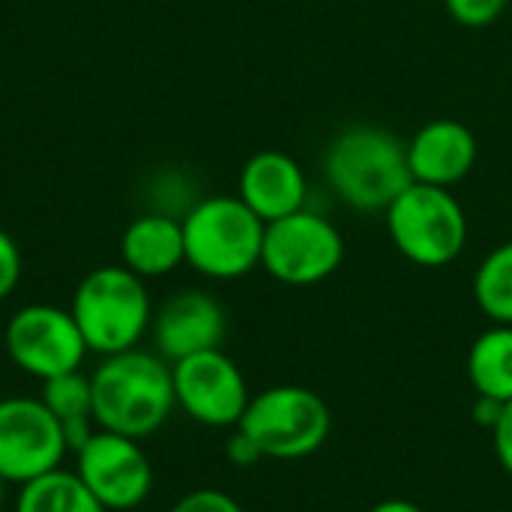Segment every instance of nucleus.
<instances>
[{"label": "nucleus", "mask_w": 512, "mask_h": 512, "mask_svg": "<svg viewBox=\"0 0 512 512\" xmlns=\"http://www.w3.org/2000/svg\"><path fill=\"white\" fill-rule=\"evenodd\" d=\"M225 459L234 468H255L264 459V453L258 450V444L243 429H234L231 438H228V444H225Z\"/></svg>", "instance_id": "obj_23"}, {"label": "nucleus", "mask_w": 512, "mask_h": 512, "mask_svg": "<svg viewBox=\"0 0 512 512\" xmlns=\"http://www.w3.org/2000/svg\"><path fill=\"white\" fill-rule=\"evenodd\" d=\"M225 333H228V315L222 303L201 288H186L171 294L153 312V324H150L153 351L168 363L222 348Z\"/></svg>", "instance_id": "obj_12"}, {"label": "nucleus", "mask_w": 512, "mask_h": 512, "mask_svg": "<svg viewBox=\"0 0 512 512\" xmlns=\"http://www.w3.org/2000/svg\"><path fill=\"white\" fill-rule=\"evenodd\" d=\"M309 192L303 165L282 150H261L249 156L237 177V198L264 222H276L309 207Z\"/></svg>", "instance_id": "obj_14"}, {"label": "nucleus", "mask_w": 512, "mask_h": 512, "mask_svg": "<svg viewBox=\"0 0 512 512\" xmlns=\"http://www.w3.org/2000/svg\"><path fill=\"white\" fill-rule=\"evenodd\" d=\"M180 222L186 264L195 273L216 282H231L261 267L267 222L255 216L237 195L198 198Z\"/></svg>", "instance_id": "obj_4"}, {"label": "nucleus", "mask_w": 512, "mask_h": 512, "mask_svg": "<svg viewBox=\"0 0 512 512\" xmlns=\"http://www.w3.org/2000/svg\"><path fill=\"white\" fill-rule=\"evenodd\" d=\"M39 399L63 426L69 453H75L99 429L93 420V384H90V375H84L81 369L42 381Z\"/></svg>", "instance_id": "obj_16"}, {"label": "nucleus", "mask_w": 512, "mask_h": 512, "mask_svg": "<svg viewBox=\"0 0 512 512\" xmlns=\"http://www.w3.org/2000/svg\"><path fill=\"white\" fill-rule=\"evenodd\" d=\"M168 512H243V507L222 489H195L186 492Z\"/></svg>", "instance_id": "obj_21"}, {"label": "nucleus", "mask_w": 512, "mask_h": 512, "mask_svg": "<svg viewBox=\"0 0 512 512\" xmlns=\"http://www.w3.org/2000/svg\"><path fill=\"white\" fill-rule=\"evenodd\" d=\"M408 168L414 183L426 186H459L477 165V135L453 117H435L423 123L408 141Z\"/></svg>", "instance_id": "obj_13"}, {"label": "nucleus", "mask_w": 512, "mask_h": 512, "mask_svg": "<svg viewBox=\"0 0 512 512\" xmlns=\"http://www.w3.org/2000/svg\"><path fill=\"white\" fill-rule=\"evenodd\" d=\"M369 512H423V507H417L414 501H405V498H390V501L375 504Z\"/></svg>", "instance_id": "obj_26"}, {"label": "nucleus", "mask_w": 512, "mask_h": 512, "mask_svg": "<svg viewBox=\"0 0 512 512\" xmlns=\"http://www.w3.org/2000/svg\"><path fill=\"white\" fill-rule=\"evenodd\" d=\"M492 444H495L498 465L512 477V402L504 405V414H501L498 426L492 429Z\"/></svg>", "instance_id": "obj_24"}, {"label": "nucleus", "mask_w": 512, "mask_h": 512, "mask_svg": "<svg viewBox=\"0 0 512 512\" xmlns=\"http://www.w3.org/2000/svg\"><path fill=\"white\" fill-rule=\"evenodd\" d=\"M177 408L207 429H237L252 393L240 366L222 351H201L171 363Z\"/></svg>", "instance_id": "obj_11"}, {"label": "nucleus", "mask_w": 512, "mask_h": 512, "mask_svg": "<svg viewBox=\"0 0 512 512\" xmlns=\"http://www.w3.org/2000/svg\"><path fill=\"white\" fill-rule=\"evenodd\" d=\"M387 234L396 252L423 267H450L468 246V213L453 189L411 183L387 210Z\"/></svg>", "instance_id": "obj_5"}, {"label": "nucleus", "mask_w": 512, "mask_h": 512, "mask_svg": "<svg viewBox=\"0 0 512 512\" xmlns=\"http://www.w3.org/2000/svg\"><path fill=\"white\" fill-rule=\"evenodd\" d=\"M3 345L9 360L39 384L54 375L78 372L90 354L72 312L51 303L21 306L6 324Z\"/></svg>", "instance_id": "obj_8"}, {"label": "nucleus", "mask_w": 512, "mask_h": 512, "mask_svg": "<svg viewBox=\"0 0 512 512\" xmlns=\"http://www.w3.org/2000/svg\"><path fill=\"white\" fill-rule=\"evenodd\" d=\"M504 405L507 402H498V399H489V396H477L474 399V408H471V417H474V423L480 429H489L492 432L498 426L501 414H504Z\"/></svg>", "instance_id": "obj_25"}, {"label": "nucleus", "mask_w": 512, "mask_h": 512, "mask_svg": "<svg viewBox=\"0 0 512 512\" xmlns=\"http://www.w3.org/2000/svg\"><path fill=\"white\" fill-rule=\"evenodd\" d=\"M507 6H510V0H444L447 15L456 24L471 27V30L495 24L507 12Z\"/></svg>", "instance_id": "obj_20"}, {"label": "nucleus", "mask_w": 512, "mask_h": 512, "mask_svg": "<svg viewBox=\"0 0 512 512\" xmlns=\"http://www.w3.org/2000/svg\"><path fill=\"white\" fill-rule=\"evenodd\" d=\"M465 372L477 396L512 402V324H492L474 339Z\"/></svg>", "instance_id": "obj_17"}, {"label": "nucleus", "mask_w": 512, "mask_h": 512, "mask_svg": "<svg viewBox=\"0 0 512 512\" xmlns=\"http://www.w3.org/2000/svg\"><path fill=\"white\" fill-rule=\"evenodd\" d=\"M264 459H279V462H294L318 453L333 429V417L327 402L297 384H279L255 393L237 423Z\"/></svg>", "instance_id": "obj_6"}, {"label": "nucleus", "mask_w": 512, "mask_h": 512, "mask_svg": "<svg viewBox=\"0 0 512 512\" xmlns=\"http://www.w3.org/2000/svg\"><path fill=\"white\" fill-rule=\"evenodd\" d=\"M24 273V261H21V249L18 243L0 228V303L18 288Z\"/></svg>", "instance_id": "obj_22"}, {"label": "nucleus", "mask_w": 512, "mask_h": 512, "mask_svg": "<svg viewBox=\"0 0 512 512\" xmlns=\"http://www.w3.org/2000/svg\"><path fill=\"white\" fill-rule=\"evenodd\" d=\"M15 512H108L93 492L78 480L75 471L57 468L18 486Z\"/></svg>", "instance_id": "obj_18"}, {"label": "nucleus", "mask_w": 512, "mask_h": 512, "mask_svg": "<svg viewBox=\"0 0 512 512\" xmlns=\"http://www.w3.org/2000/svg\"><path fill=\"white\" fill-rule=\"evenodd\" d=\"M345 261V237L339 225L315 207L267 222L261 267L270 279L309 288L330 279Z\"/></svg>", "instance_id": "obj_7"}, {"label": "nucleus", "mask_w": 512, "mask_h": 512, "mask_svg": "<svg viewBox=\"0 0 512 512\" xmlns=\"http://www.w3.org/2000/svg\"><path fill=\"white\" fill-rule=\"evenodd\" d=\"M3 504H6V483L0 480V512H3Z\"/></svg>", "instance_id": "obj_27"}, {"label": "nucleus", "mask_w": 512, "mask_h": 512, "mask_svg": "<svg viewBox=\"0 0 512 512\" xmlns=\"http://www.w3.org/2000/svg\"><path fill=\"white\" fill-rule=\"evenodd\" d=\"M90 384L96 426L135 441L156 435L177 408L171 363L156 351L132 348L102 357Z\"/></svg>", "instance_id": "obj_2"}, {"label": "nucleus", "mask_w": 512, "mask_h": 512, "mask_svg": "<svg viewBox=\"0 0 512 512\" xmlns=\"http://www.w3.org/2000/svg\"><path fill=\"white\" fill-rule=\"evenodd\" d=\"M471 291L477 309L492 324H512V240L498 243L477 264Z\"/></svg>", "instance_id": "obj_19"}, {"label": "nucleus", "mask_w": 512, "mask_h": 512, "mask_svg": "<svg viewBox=\"0 0 512 512\" xmlns=\"http://www.w3.org/2000/svg\"><path fill=\"white\" fill-rule=\"evenodd\" d=\"M324 183L354 213H384L414 180L405 141L375 123L339 129L324 150Z\"/></svg>", "instance_id": "obj_1"}, {"label": "nucleus", "mask_w": 512, "mask_h": 512, "mask_svg": "<svg viewBox=\"0 0 512 512\" xmlns=\"http://www.w3.org/2000/svg\"><path fill=\"white\" fill-rule=\"evenodd\" d=\"M72 456V471L108 512L135 510L153 492V465L135 438L96 429Z\"/></svg>", "instance_id": "obj_10"}, {"label": "nucleus", "mask_w": 512, "mask_h": 512, "mask_svg": "<svg viewBox=\"0 0 512 512\" xmlns=\"http://www.w3.org/2000/svg\"><path fill=\"white\" fill-rule=\"evenodd\" d=\"M69 444L63 426L39 396L0 399V480L24 486L63 468Z\"/></svg>", "instance_id": "obj_9"}, {"label": "nucleus", "mask_w": 512, "mask_h": 512, "mask_svg": "<svg viewBox=\"0 0 512 512\" xmlns=\"http://www.w3.org/2000/svg\"><path fill=\"white\" fill-rule=\"evenodd\" d=\"M90 354L111 357L141 345L153 324V300L141 276L123 264L90 270L69 306Z\"/></svg>", "instance_id": "obj_3"}, {"label": "nucleus", "mask_w": 512, "mask_h": 512, "mask_svg": "<svg viewBox=\"0 0 512 512\" xmlns=\"http://www.w3.org/2000/svg\"><path fill=\"white\" fill-rule=\"evenodd\" d=\"M123 267L141 279H159L186 264L183 222L168 213H144L132 219L120 240Z\"/></svg>", "instance_id": "obj_15"}]
</instances>
